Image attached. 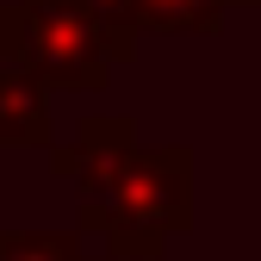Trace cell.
<instances>
[{
    "mask_svg": "<svg viewBox=\"0 0 261 261\" xmlns=\"http://www.w3.org/2000/svg\"><path fill=\"white\" fill-rule=\"evenodd\" d=\"M81 230L106 237V261H162L174 237L193 230V149L137 143L118 168L75 199Z\"/></svg>",
    "mask_w": 261,
    "mask_h": 261,
    "instance_id": "obj_1",
    "label": "cell"
},
{
    "mask_svg": "<svg viewBox=\"0 0 261 261\" xmlns=\"http://www.w3.org/2000/svg\"><path fill=\"white\" fill-rule=\"evenodd\" d=\"M0 62L25 69L50 93H100L112 87L118 44L81 0H7L0 7Z\"/></svg>",
    "mask_w": 261,
    "mask_h": 261,
    "instance_id": "obj_2",
    "label": "cell"
},
{
    "mask_svg": "<svg viewBox=\"0 0 261 261\" xmlns=\"http://www.w3.org/2000/svg\"><path fill=\"white\" fill-rule=\"evenodd\" d=\"M130 149H137V118H130V112H93V118H81L62 143H50L44 155H50L56 180H69L75 199H87V193L100 187Z\"/></svg>",
    "mask_w": 261,
    "mask_h": 261,
    "instance_id": "obj_3",
    "label": "cell"
},
{
    "mask_svg": "<svg viewBox=\"0 0 261 261\" xmlns=\"http://www.w3.org/2000/svg\"><path fill=\"white\" fill-rule=\"evenodd\" d=\"M50 143H56L50 87L0 62V149H50Z\"/></svg>",
    "mask_w": 261,
    "mask_h": 261,
    "instance_id": "obj_4",
    "label": "cell"
},
{
    "mask_svg": "<svg viewBox=\"0 0 261 261\" xmlns=\"http://www.w3.org/2000/svg\"><path fill=\"white\" fill-rule=\"evenodd\" d=\"M0 261H106L81 230H0Z\"/></svg>",
    "mask_w": 261,
    "mask_h": 261,
    "instance_id": "obj_5",
    "label": "cell"
},
{
    "mask_svg": "<svg viewBox=\"0 0 261 261\" xmlns=\"http://www.w3.org/2000/svg\"><path fill=\"white\" fill-rule=\"evenodd\" d=\"M230 7H261V0H230Z\"/></svg>",
    "mask_w": 261,
    "mask_h": 261,
    "instance_id": "obj_6",
    "label": "cell"
}]
</instances>
